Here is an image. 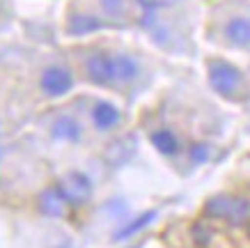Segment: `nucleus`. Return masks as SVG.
<instances>
[{
  "mask_svg": "<svg viewBox=\"0 0 250 248\" xmlns=\"http://www.w3.org/2000/svg\"><path fill=\"white\" fill-rule=\"evenodd\" d=\"M205 216L225 221L229 225H243L250 218V200L232 193H218L205 203Z\"/></svg>",
  "mask_w": 250,
  "mask_h": 248,
  "instance_id": "f257e3e1",
  "label": "nucleus"
},
{
  "mask_svg": "<svg viewBox=\"0 0 250 248\" xmlns=\"http://www.w3.org/2000/svg\"><path fill=\"white\" fill-rule=\"evenodd\" d=\"M207 76H209V85L216 94L225 99H236L243 90V74L234 65L220 60V58H211L207 65Z\"/></svg>",
  "mask_w": 250,
  "mask_h": 248,
  "instance_id": "f03ea898",
  "label": "nucleus"
},
{
  "mask_svg": "<svg viewBox=\"0 0 250 248\" xmlns=\"http://www.w3.org/2000/svg\"><path fill=\"white\" fill-rule=\"evenodd\" d=\"M58 191L64 196V200H67L69 204L81 207V204H85L92 198L94 186H92V180L85 173H81V170H69V173H64L60 177V181H58Z\"/></svg>",
  "mask_w": 250,
  "mask_h": 248,
  "instance_id": "7ed1b4c3",
  "label": "nucleus"
},
{
  "mask_svg": "<svg viewBox=\"0 0 250 248\" xmlns=\"http://www.w3.org/2000/svg\"><path fill=\"white\" fill-rule=\"evenodd\" d=\"M74 88V74L62 65H48L39 76V90L48 99H60Z\"/></svg>",
  "mask_w": 250,
  "mask_h": 248,
  "instance_id": "20e7f679",
  "label": "nucleus"
},
{
  "mask_svg": "<svg viewBox=\"0 0 250 248\" xmlns=\"http://www.w3.org/2000/svg\"><path fill=\"white\" fill-rule=\"evenodd\" d=\"M85 76H87L92 83L104 85V88L115 85V81H113V55H110V53H104V51L92 53L90 58L85 60Z\"/></svg>",
  "mask_w": 250,
  "mask_h": 248,
  "instance_id": "39448f33",
  "label": "nucleus"
},
{
  "mask_svg": "<svg viewBox=\"0 0 250 248\" xmlns=\"http://www.w3.org/2000/svg\"><path fill=\"white\" fill-rule=\"evenodd\" d=\"M51 135H53V140H60V143H81L83 140V127L74 115L62 113L51 122Z\"/></svg>",
  "mask_w": 250,
  "mask_h": 248,
  "instance_id": "423d86ee",
  "label": "nucleus"
},
{
  "mask_svg": "<svg viewBox=\"0 0 250 248\" xmlns=\"http://www.w3.org/2000/svg\"><path fill=\"white\" fill-rule=\"evenodd\" d=\"M37 204H39V211L44 216H51V218H64L67 216V209H69V203L64 200L58 186H48L44 188L37 198Z\"/></svg>",
  "mask_w": 250,
  "mask_h": 248,
  "instance_id": "0eeeda50",
  "label": "nucleus"
},
{
  "mask_svg": "<svg viewBox=\"0 0 250 248\" xmlns=\"http://www.w3.org/2000/svg\"><path fill=\"white\" fill-rule=\"evenodd\" d=\"M223 35L229 42V46H234V48H248L250 46V19L248 16H232L225 23Z\"/></svg>",
  "mask_w": 250,
  "mask_h": 248,
  "instance_id": "6e6552de",
  "label": "nucleus"
},
{
  "mask_svg": "<svg viewBox=\"0 0 250 248\" xmlns=\"http://www.w3.org/2000/svg\"><path fill=\"white\" fill-rule=\"evenodd\" d=\"M92 122L99 131H110L122 122V113L110 101H97L92 106Z\"/></svg>",
  "mask_w": 250,
  "mask_h": 248,
  "instance_id": "1a4fd4ad",
  "label": "nucleus"
},
{
  "mask_svg": "<svg viewBox=\"0 0 250 248\" xmlns=\"http://www.w3.org/2000/svg\"><path fill=\"white\" fill-rule=\"evenodd\" d=\"M104 28V21L97 19L94 14H85V12H76L67 19V32L71 37H83L90 32H97Z\"/></svg>",
  "mask_w": 250,
  "mask_h": 248,
  "instance_id": "9d476101",
  "label": "nucleus"
},
{
  "mask_svg": "<svg viewBox=\"0 0 250 248\" xmlns=\"http://www.w3.org/2000/svg\"><path fill=\"white\" fill-rule=\"evenodd\" d=\"M140 74L138 62L126 53H115L113 55V81L115 83H131Z\"/></svg>",
  "mask_w": 250,
  "mask_h": 248,
  "instance_id": "9b49d317",
  "label": "nucleus"
},
{
  "mask_svg": "<svg viewBox=\"0 0 250 248\" xmlns=\"http://www.w3.org/2000/svg\"><path fill=\"white\" fill-rule=\"evenodd\" d=\"M149 143L154 145V150L163 154V157H174V154H179L182 150V143H179V138L170 131V129H156L149 134Z\"/></svg>",
  "mask_w": 250,
  "mask_h": 248,
  "instance_id": "f8f14e48",
  "label": "nucleus"
},
{
  "mask_svg": "<svg viewBox=\"0 0 250 248\" xmlns=\"http://www.w3.org/2000/svg\"><path fill=\"white\" fill-rule=\"evenodd\" d=\"M154 218H156V211H145V214H140V216H138L136 221H131V223H126L124 227H120V230H117V232L113 234V239H117V241L129 239V237L138 234L140 230H145V227L149 225Z\"/></svg>",
  "mask_w": 250,
  "mask_h": 248,
  "instance_id": "ddd939ff",
  "label": "nucleus"
},
{
  "mask_svg": "<svg viewBox=\"0 0 250 248\" xmlns=\"http://www.w3.org/2000/svg\"><path fill=\"white\" fill-rule=\"evenodd\" d=\"M99 2H101V9H104L110 19H124L126 12H129L126 0H99Z\"/></svg>",
  "mask_w": 250,
  "mask_h": 248,
  "instance_id": "4468645a",
  "label": "nucleus"
},
{
  "mask_svg": "<svg viewBox=\"0 0 250 248\" xmlns=\"http://www.w3.org/2000/svg\"><path fill=\"white\" fill-rule=\"evenodd\" d=\"M188 157L193 163H207L209 157H211V147L207 143H193L188 150Z\"/></svg>",
  "mask_w": 250,
  "mask_h": 248,
  "instance_id": "2eb2a0df",
  "label": "nucleus"
},
{
  "mask_svg": "<svg viewBox=\"0 0 250 248\" xmlns=\"http://www.w3.org/2000/svg\"><path fill=\"white\" fill-rule=\"evenodd\" d=\"M193 237H195L197 246H209V241H211V232L205 230V225H200V223L193 227Z\"/></svg>",
  "mask_w": 250,
  "mask_h": 248,
  "instance_id": "dca6fc26",
  "label": "nucleus"
},
{
  "mask_svg": "<svg viewBox=\"0 0 250 248\" xmlns=\"http://www.w3.org/2000/svg\"><path fill=\"white\" fill-rule=\"evenodd\" d=\"M143 2V7L147 12H154L156 7H167V5H172L174 0H140Z\"/></svg>",
  "mask_w": 250,
  "mask_h": 248,
  "instance_id": "f3484780",
  "label": "nucleus"
},
{
  "mask_svg": "<svg viewBox=\"0 0 250 248\" xmlns=\"http://www.w3.org/2000/svg\"><path fill=\"white\" fill-rule=\"evenodd\" d=\"M2 158H5V150L0 147V163H2Z\"/></svg>",
  "mask_w": 250,
  "mask_h": 248,
  "instance_id": "a211bd4d",
  "label": "nucleus"
},
{
  "mask_svg": "<svg viewBox=\"0 0 250 248\" xmlns=\"http://www.w3.org/2000/svg\"><path fill=\"white\" fill-rule=\"evenodd\" d=\"M248 237H250V225H248Z\"/></svg>",
  "mask_w": 250,
  "mask_h": 248,
  "instance_id": "6ab92c4d",
  "label": "nucleus"
},
{
  "mask_svg": "<svg viewBox=\"0 0 250 248\" xmlns=\"http://www.w3.org/2000/svg\"><path fill=\"white\" fill-rule=\"evenodd\" d=\"M62 248H71V246H62Z\"/></svg>",
  "mask_w": 250,
  "mask_h": 248,
  "instance_id": "aec40b11",
  "label": "nucleus"
}]
</instances>
